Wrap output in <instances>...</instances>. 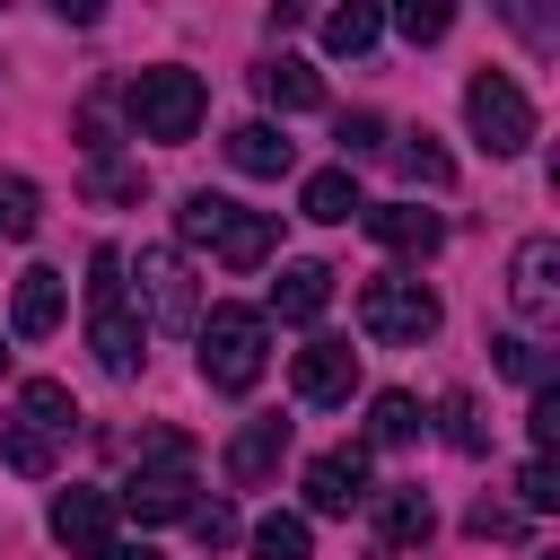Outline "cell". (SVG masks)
Here are the masks:
<instances>
[{
  "mask_svg": "<svg viewBox=\"0 0 560 560\" xmlns=\"http://www.w3.org/2000/svg\"><path fill=\"white\" fill-rule=\"evenodd\" d=\"M376 26H385V18H376L368 0H350V9H332V18H324V52H341V61H359V52L376 44Z\"/></svg>",
  "mask_w": 560,
  "mask_h": 560,
  "instance_id": "obj_22",
  "label": "cell"
},
{
  "mask_svg": "<svg viewBox=\"0 0 560 560\" xmlns=\"http://www.w3.org/2000/svg\"><path fill=\"white\" fill-rule=\"evenodd\" d=\"M534 455H551V438H560V385H534Z\"/></svg>",
  "mask_w": 560,
  "mask_h": 560,
  "instance_id": "obj_35",
  "label": "cell"
},
{
  "mask_svg": "<svg viewBox=\"0 0 560 560\" xmlns=\"http://www.w3.org/2000/svg\"><path fill=\"white\" fill-rule=\"evenodd\" d=\"M18 420L35 429V438H70V420H79V402H70V385L61 376H26V394H18Z\"/></svg>",
  "mask_w": 560,
  "mask_h": 560,
  "instance_id": "obj_21",
  "label": "cell"
},
{
  "mask_svg": "<svg viewBox=\"0 0 560 560\" xmlns=\"http://www.w3.org/2000/svg\"><path fill=\"white\" fill-rule=\"evenodd\" d=\"M192 490H201V481H192L184 464H131V481H122V499H114V508H131L140 525H166V516H184V508H192Z\"/></svg>",
  "mask_w": 560,
  "mask_h": 560,
  "instance_id": "obj_12",
  "label": "cell"
},
{
  "mask_svg": "<svg viewBox=\"0 0 560 560\" xmlns=\"http://www.w3.org/2000/svg\"><path fill=\"white\" fill-rule=\"evenodd\" d=\"M88 341H96V359H105V376H140V341H149V324H140V306H131V280H122V245H96L88 254Z\"/></svg>",
  "mask_w": 560,
  "mask_h": 560,
  "instance_id": "obj_2",
  "label": "cell"
},
{
  "mask_svg": "<svg viewBox=\"0 0 560 560\" xmlns=\"http://www.w3.org/2000/svg\"><path fill=\"white\" fill-rule=\"evenodd\" d=\"M289 385H298V402H350V385H359V350L332 341V332H315V341L289 359Z\"/></svg>",
  "mask_w": 560,
  "mask_h": 560,
  "instance_id": "obj_9",
  "label": "cell"
},
{
  "mask_svg": "<svg viewBox=\"0 0 560 560\" xmlns=\"http://www.w3.org/2000/svg\"><path fill=\"white\" fill-rule=\"evenodd\" d=\"M490 350H499V376H508V385H525V394L551 385V350H542L534 332H508V341H490Z\"/></svg>",
  "mask_w": 560,
  "mask_h": 560,
  "instance_id": "obj_24",
  "label": "cell"
},
{
  "mask_svg": "<svg viewBox=\"0 0 560 560\" xmlns=\"http://www.w3.org/2000/svg\"><path fill=\"white\" fill-rule=\"evenodd\" d=\"M438 420H446V446H464V455H481V446H490V429L472 420V394H446V402H438Z\"/></svg>",
  "mask_w": 560,
  "mask_h": 560,
  "instance_id": "obj_31",
  "label": "cell"
},
{
  "mask_svg": "<svg viewBox=\"0 0 560 560\" xmlns=\"http://www.w3.org/2000/svg\"><path fill=\"white\" fill-rule=\"evenodd\" d=\"M44 228V192L26 184V175H0V236L18 245V236H35Z\"/></svg>",
  "mask_w": 560,
  "mask_h": 560,
  "instance_id": "obj_27",
  "label": "cell"
},
{
  "mask_svg": "<svg viewBox=\"0 0 560 560\" xmlns=\"http://www.w3.org/2000/svg\"><path fill=\"white\" fill-rule=\"evenodd\" d=\"M464 525H472L481 542H508V534H516V508H490V499H481V508H472Z\"/></svg>",
  "mask_w": 560,
  "mask_h": 560,
  "instance_id": "obj_36",
  "label": "cell"
},
{
  "mask_svg": "<svg viewBox=\"0 0 560 560\" xmlns=\"http://www.w3.org/2000/svg\"><path fill=\"white\" fill-rule=\"evenodd\" d=\"M385 149V122L376 114H341V158H376Z\"/></svg>",
  "mask_w": 560,
  "mask_h": 560,
  "instance_id": "obj_34",
  "label": "cell"
},
{
  "mask_svg": "<svg viewBox=\"0 0 560 560\" xmlns=\"http://www.w3.org/2000/svg\"><path fill=\"white\" fill-rule=\"evenodd\" d=\"M394 26H402L411 44H438V35L455 26V9H446V0H402V9H394Z\"/></svg>",
  "mask_w": 560,
  "mask_h": 560,
  "instance_id": "obj_30",
  "label": "cell"
},
{
  "mask_svg": "<svg viewBox=\"0 0 560 560\" xmlns=\"http://www.w3.org/2000/svg\"><path fill=\"white\" fill-rule=\"evenodd\" d=\"M52 542L79 551V560H105L114 551V490H61L52 499Z\"/></svg>",
  "mask_w": 560,
  "mask_h": 560,
  "instance_id": "obj_10",
  "label": "cell"
},
{
  "mask_svg": "<svg viewBox=\"0 0 560 560\" xmlns=\"http://www.w3.org/2000/svg\"><path fill=\"white\" fill-rule=\"evenodd\" d=\"M332 306V271L324 262H280V280H271V315L280 324H315Z\"/></svg>",
  "mask_w": 560,
  "mask_h": 560,
  "instance_id": "obj_17",
  "label": "cell"
},
{
  "mask_svg": "<svg viewBox=\"0 0 560 560\" xmlns=\"http://www.w3.org/2000/svg\"><path fill=\"white\" fill-rule=\"evenodd\" d=\"M368 499H376V534H385V551H411V542L438 534V508H429L420 481H394V490H368Z\"/></svg>",
  "mask_w": 560,
  "mask_h": 560,
  "instance_id": "obj_15",
  "label": "cell"
},
{
  "mask_svg": "<svg viewBox=\"0 0 560 560\" xmlns=\"http://www.w3.org/2000/svg\"><path fill=\"white\" fill-rule=\"evenodd\" d=\"M88 192H96V201H140V166L96 158V166H88Z\"/></svg>",
  "mask_w": 560,
  "mask_h": 560,
  "instance_id": "obj_32",
  "label": "cell"
},
{
  "mask_svg": "<svg viewBox=\"0 0 560 560\" xmlns=\"http://www.w3.org/2000/svg\"><path fill=\"white\" fill-rule=\"evenodd\" d=\"M464 122H472V140H481L490 158H516V149L534 140V105H525V88H516L508 70H472V88H464Z\"/></svg>",
  "mask_w": 560,
  "mask_h": 560,
  "instance_id": "obj_5",
  "label": "cell"
},
{
  "mask_svg": "<svg viewBox=\"0 0 560 560\" xmlns=\"http://www.w3.org/2000/svg\"><path fill=\"white\" fill-rule=\"evenodd\" d=\"M368 438H376V446H411V438H420V402H411V394H376V402H368Z\"/></svg>",
  "mask_w": 560,
  "mask_h": 560,
  "instance_id": "obj_26",
  "label": "cell"
},
{
  "mask_svg": "<svg viewBox=\"0 0 560 560\" xmlns=\"http://www.w3.org/2000/svg\"><path fill=\"white\" fill-rule=\"evenodd\" d=\"M175 236L192 245V254H210V262H228V271H254V262H271V245H280V219L271 210H245V201H228V192H184V210H175Z\"/></svg>",
  "mask_w": 560,
  "mask_h": 560,
  "instance_id": "obj_1",
  "label": "cell"
},
{
  "mask_svg": "<svg viewBox=\"0 0 560 560\" xmlns=\"http://www.w3.org/2000/svg\"><path fill=\"white\" fill-rule=\"evenodd\" d=\"M306 551H315L306 516H262L254 525V560H306Z\"/></svg>",
  "mask_w": 560,
  "mask_h": 560,
  "instance_id": "obj_28",
  "label": "cell"
},
{
  "mask_svg": "<svg viewBox=\"0 0 560 560\" xmlns=\"http://www.w3.org/2000/svg\"><path fill=\"white\" fill-rule=\"evenodd\" d=\"M438 289H420V280H368L359 289V332L368 341H429L438 332Z\"/></svg>",
  "mask_w": 560,
  "mask_h": 560,
  "instance_id": "obj_6",
  "label": "cell"
},
{
  "mask_svg": "<svg viewBox=\"0 0 560 560\" xmlns=\"http://www.w3.org/2000/svg\"><path fill=\"white\" fill-rule=\"evenodd\" d=\"M192 341H201V385L210 394H254L262 368H271V324L254 306H210L192 324Z\"/></svg>",
  "mask_w": 560,
  "mask_h": 560,
  "instance_id": "obj_3",
  "label": "cell"
},
{
  "mask_svg": "<svg viewBox=\"0 0 560 560\" xmlns=\"http://www.w3.org/2000/svg\"><path fill=\"white\" fill-rule=\"evenodd\" d=\"M516 499H525L534 516H542V508H560V481H551V455H534V464L516 472Z\"/></svg>",
  "mask_w": 560,
  "mask_h": 560,
  "instance_id": "obj_33",
  "label": "cell"
},
{
  "mask_svg": "<svg viewBox=\"0 0 560 560\" xmlns=\"http://www.w3.org/2000/svg\"><path fill=\"white\" fill-rule=\"evenodd\" d=\"M184 525H192V542H201V551H228V542H236V508H228V499H192V508H184Z\"/></svg>",
  "mask_w": 560,
  "mask_h": 560,
  "instance_id": "obj_29",
  "label": "cell"
},
{
  "mask_svg": "<svg viewBox=\"0 0 560 560\" xmlns=\"http://www.w3.org/2000/svg\"><path fill=\"white\" fill-rule=\"evenodd\" d=\"M359 499H368V455H359V446L306 464V508H315V516H350Z\"/></svg>",
  "mask_w": 560,
  "mask_h": 560,
  "instance_id": "obj_14",
  "label": "cell"
},
{
  "mask_svg": "<svg viewBox=\"0 0 560 560\" xmlns=\"http://www.w3.org/2000/svg\"><path fill=\"white\" fill-rule=\"evenodd\" d=\"M52 324H61V271H44V262H35V271H18V298H9V332H18V341H44Z\"/></svg>",
  "mask_w": 560,
  "mask_h": 560,
  "instance_id": "obj_18",
  "label": "cell"
},
{
  "mask_svg": "<svg viewBox=\"0 0 560 560\" xmlns=\"http://www.w3.org/2000/svg\"><path fill=\"white\" fill-rule=\"evenodd\" d=\"M0 464H9L18 481H44V472H52V438H35L26 420H0Z\"/></svg>",
  "mask_w": 560,
  "mask_h": 560,
  "instance_id": "obj_25",
  "label": "cell"
},
{
  "mask_svg": "<svg viewBox=\"0 0 560 560\" xmlns=\"http://www.w3.org/2000/svg\"><path fill=\"white\" fill-rule=\"evenodd\" d=\"M228 166H236V175H289V166H298V140H289L280 122H236V131H228Z\"/></svg>",
  "mask_w": 560,
  "mask_h": 560,
  "instance_id": "obj_16",
  "label": "cell"
},
{
  "mask_svg": "<svg viewBox=\"0 0 560 560\" xmlns=\"http://www.w3.org/2000/svg\"><path fill=\"white\" fill-rule=\"evenodd\" d=\"M254 88H262V105H280V114H315V105H324V79H315L298 52H271V61L254 70Z\"/></svg>",
  "mask_w": 560,
  "mask_h": 560,
  "instance_id": "obj_19",
  "label": "cell"
},
{
  "mask_svg": "<svg viewBox=\"0 0 560 560\" xmlns=\"http://www.w3.org/2000/svg\"><path fill=\"white\" fill-rule=\"evenodd\" d=\"M0 368H9V350H0Z\"/></svg>",
  "mask_w": 560,
  "mask_h": 560,
  "instance_id": "obj_38",
  "label": "cell"
},
{
  "mask_svg": "<svg viewBox=\"0 0 560 560\" xmlns=\"http://www.w3.org/2000/svg\"><path fill=\"white\" fill-rule=\"evenodd\" d=\"M359 219H368V236H376L385 254H438V245H446V219L420 210V201H376V210H359Z\"/></svg>",
  "mask_w": 560,
  "mask_h": 560,
  "instance_id": "obj_13",
  "label": "cell"
},
{
  "mask_svg": "<svg viewBox=\"0 0 560 560\" xmlns=\"http://www.w3.org/2000/svg\"><path fill=\"white\" fill-rule=\"evenodd\" d=\"M298 210L315 219V228H350L368 201H359V184H350V166H324V175H306L298 184Z\"/></svg>",
  "mask_w": 560,
  "mask_h": 560,
  "instance_id": "obj_20",
  "label": "cell"
},
{
  "mask_svg": "<svg viewBox=\"0 0 560 560\" xmlns=\"http://www.w3.org/2000/svg\"><path fill=\"white\" fill-rule=\"evenodd\" d=\"M394 166H402L411 184H429V192H446V184H455V158H446V149L429 140V131H402V149H394Z\"/></svg>",
  "mask_w": 560,
  "mask_h": 560,
  "instance_id": "obj_23",
  "label": "cell"
},
{
  "mask_svg": "<svg viewBox=\"0 0 560 560\" xmlns=\"http://www.w3.org/2000/svg\"><path fill=\"white\" fill-rule=\"evenodd\" d=\"M105 560H158V551H149V542H114Z\"/></svg>",
  "mask_w": 560,
  "mask_h": 560,
  "instance_id": "obj_37",
  "label": "cell"
},
{
  "mask_svg": "<svg viewBox=\"0 0 560 560\" xmlns=\"http://www.w3.org/2000/svg\"><path fill=\"white\" fill-rule=\"evenodd\" d=\"M508 306L516 324H560V236H525L508 254Z\"/></svg>",
  "mask_w": 560,
  "mask_h": 560,
  "instance_id": "obj_8",
  "label": "cell"
},
{
  "mask_svg": "<svg viewBox=\"0 0 560 560\" xmlns=\"http://www.w3.org/2000/svg\"><path fill=\"white\" fill-rule=\"evenodd\" d=\"M122 105H131V131L140 140H192L201 131V114H210V88L192 79V70H175V61H158V70H140L131 88H122Z\"/></svg>",
  "mask_w": 560,
  "mask_h": 560,
  "instance_id": "obj_4",
  "label": "cell"
},
{
  "mask_svg": "<svg viewBox=\"0 0 560 560\" xmlns=\"http://www.w3.org/2000/svg\"><path fill=\"white\" fill-rule=\"evenodd\" d=\"M280 455H289V420H280V411H262V420H245V429L228 438V455H219V464H228V481H236V490H262V481L280 472Z\"/></svg>",
  "mask_w": 560,
  "mask_h": 560,
  "instance_id": "obj_11",
  "label": "cell"
},
{
  "mask_svg": "<svg viewBox=\"0 0 560 560\" xmlns=\"http://www.w3.org/2000/svg\"><path fill=\"white\" fill-rule=\"evenodd\" d=\"M122 280H140V298H149V315H158L166 332H192V324H201L192 271H184L175 245H140V262H122Z\"/></svg>",
  "mask_w": 560,
  "mask_h": 560,
  "instance_id": "obj_7",
  "label": "cell"
}]
</instances>
